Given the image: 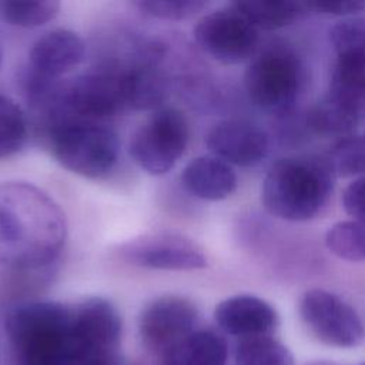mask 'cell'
<instances>
[{
  "mask_svg": "<svg viewBox=\"0 0 365 365\" xmlns=\"http://www.w3.org/2000/svg\"><path fill=\"white\" fill-rule=\"evenodd\" d=\"M67 235L60 205L23 181L0 184V265L40 269L57 259Z\"/></svg>",
  "mask_w": 365,
  "mask_h": 365,
  "instance_id": "1",
  "label": "cell"
},
{
  "mask_svg": "<svg viewBox=\"0 0 365 365\" xmlns=\"http://www.w3.org/2000/svg\"><path fill=\"white\" fill-rule=\"evenodd\" d=\"M73 307L24 302L9 311L4 328L17 365H74Z\"/></svg>",
  "mask_w": 365,
  "mask_h": 365,
  "instance_id": "2",
  "label": "cell"
},
{
  "mask_svg": "<svg viewBox=\"0 0 365 365\" xmlns=\"http://www.w3.org/2000/svg\"><path fill=\"white\" fill-rule=\"evenodd\" d=\"M335 173L327 157L304 154L278 160L262 184L267 211L287 221H307L328 204Z\"/></svg>",
  "mask_w": 365,
  "mask_h": 365,
  "instance_id": "3",
  "label": "cell"
},
{
  "mask_svg": "<svg viewBox=\"0 0 365 365\" xmlns=\"http://www.w3.org/2000/svg\"><path fill=\"white\" fill-rule=\"evenodd\" d=\"M53 157L66 170L91 180L107 177L117 165V134L94 121L64 118L47 125Z\"/></svg>",
  "mask_w": 365,
  "mask_h": 365,
  "instance_id": "4",
  "label": "cell"
},
{
  "mask_svg": "<svg viewBox=\"0 0 365 365\" xmlns=\"http://www.w3.org/2000/svg\"><path fill=\"white\" fill-rule=\"evenodd\" d=\"M128 111L121 68L106 66L88 70L60 87L57 106L47 117L48 124L73 118L94 121Z\"/></svg>",
  "mask_w": 365,
  "mask_h": 365,
  "instance_id": "5",
  "label": "cell"
},
{
  "mask_svg": "<svg viewBox=\"0 0 365 365\" xmlns=\"http://www.w3.org/2000/svg\"><path fill=\"white\" fill-rule=\"evenodd\" d=\"M121 317L107 299L93 297L73 307L74 365H120Z\"/></svg>",
  "mask_w": 365,
  "mask_h": 365,
  "instance_id": "6",
  "label": "cell"
},
{
  "mask_svg": "<svg viewBox=\"0 0 365 365\" xmlns=\"http://www.w3.org/2000/svg\"><path fill=\"white\" fill-rule=\"evenodd\" d=\"M188 138L184 114L173 107L158 108L131 135L128 154L147 174L163 175L182 157Z\"/></svg>",
  "mask_w": 365,
  "mask_h": 365,
  "instance_id": "7",
  "label": "cell"
},
{
  "mask_svg": "<svg viewBox=\"0 0 365 365\" xmlns=\"http://www.w3.org/2000/svg\"><path fill=\"white\" fill-rule=\"evenodd\" d=\"M244 84L250 100L268 113L292 107L302 84V68L288 50H267L245 70Z\"/></svg>",
  "mask_w": 365,
  "mask_h": 365,
  "instance_id": "8",
  "label": "cell"
},
{
  "mask_svg": "<svg viewBox=\"0 0 365 365\" xmlns=\"http://www.w3.org/2000/svg\"><path fill=\"white\" fill-rule=\"evenodd\" d=\"M192 34L197 46L222 64L247 61L258 46V30L231 4L202 16Z\"/></svg>",
  "mask_w": 365,
  "mask_h": 365,
  "instance_id": "9",
  "label": "cell"
},
{
  "mask_svg": "<svg viewBox=\"0 0 365 365\" xmlns=\"http://www.w3.org/2000/svg\"><path fill=\"white\" fill-rule=\"evenodd\" d=\"M115 254L128 265L163 271H192L207 267L202 250L174 232H148L120 244Z\"/></svg>",
  "mask_w": 365,
  "mask_h": 365,
  "instance_id": "10",
  "label": "cell"
},
{
  "mask_svg": "<svg viewBox=\"0 0 365 365\" xmlns=\"http://www.w3.org/2000/svg\"><path fill=\"white\" fill-rule=\"evenodd\" d=\"M299 314L311 334L327 345L354 348L364 339V325L356 311L329 291H307L299 302Z\"/></svg>",
  "mask_w": 365,
  "mask_h": 365,
  "instance_id": "11",
  "label": "cell"
},
{
  "mask_svg": "<svg viewBox=\"0 0 365 365\" xmlns=\"http://www.w3.org/2000/svg\"><path fill=\"white\" fill-rule=\"evenodd\" d=\"M197 307L187 298L164 295L151 301L141 312L138 331L143 344L163 356L170 348L195 331Z\"/></svg>",
  "mask_w": 365,
  "mask_h": 365,
  "instance_id": "12",
  "label": "cell"
},
{
  "mask_svg": "<svg viewBox=\"0 0 365 365\" xmlns=\"http://www.w3.org/2000/svg\"><path fill=\"white\" fill-rule=\"evenodd\" d=\"M205 145L214 157L240 167L261 163L268 153V137L257 125L225 120L215 124L205 135Z\"/></svg>",
  "mask_w": 365,
  "mask_h": 365,
  "instance_id": "13",
  "label": "cell"
},
{
  "mask_svg": "<svg viewBox=\"0 0 365 365\" xmlns=\"http://www.w3.org/2000/svg\"><path fill=\"white\" fill-rule=\"evenodd\" d=\"M86 46L81 37L67 29H54L34 41L29 51V68L58 80L74 70L84 58Z\"/></svg>",
  "mask_w": 365,
  "mask_h": 365,
  "instance_id": "14",
  "label": "cell"
},
{
  "mask_svg": "<svg viewBox=\"0 0 365 365\" xmlns=\"http://www.w3.org/2000/svg\"><path fill=\"white\" fill-rule=\"evenodd\" d=\"M214 319L224 332L241 339L269 335L278 324L275 309L254 295H234L221 301Z\"/></svg>",
  "mask_w": 365,
  "mask_h": 365,
  "instance_id": "15",
  "label": "cell"
},
{
  "mask_svg": "<svg viewBox=\"0 0 365 365\" xmlns=\"http://www.w3.org/2000/svg\"><path fill=\"white\" fill-rule=\"evenodd\" d=\"M180 181L188 194L205 201L224 200L237 188V175L231 165L214 155L192 158L184 167Z\"/></svg>",
  "mask_w": 365,
  "mask_h": 365,
  "instance_id": "16",
  "label": "cell"
},
{
  "mask_svg": "<svg viewBox=\"0 0 365 365\" xmlns=\"http://www.w3.org/2000/svg\"><path fill=\"white\" fill-rule=\"evenodd\" d=\"M227 344L211 329H195L161 356V365H225Z\"/></svg>",
  "mask_w": 365,
  "mask_h": 365,
  "instance_id": "17",
  "label": "cell"
},
{
  "mask_svg": "<svg viewBox=\"0 0 365 365\" xmlns=\"http://www.w3.org/2000/svg\"><path fill=\"white\" fill-rule=\"evenodd\" d=\"M328 94L365 113V53L336 54Z\"/></svg>",
  "mask_w": 365,
  "mask_h": 365,
  "instance_id": "18",
  "label": "cell"
},
{
  "mask_svg": "<svg viewBox=\"0 0 365 365\" xmlns=\"http://www.w3.org/2000/svg\"><path fill=\"white\" fill-rule=\"evenodd\" d=\"M231 6L257 30H277L289 26L308 10L305 1L292 0H238Z\"/></svg>",
  "mask_w": 365,
  "mask_h": 365,
  "instance_id": "19",
  "label": "cell"
},
{
  "mask_svg": "<svg viewBox=\"0 0 365 365\" xmlns=\"http://www.w3.org/2000/svg\"><path fill=\"white\" fill-rule=\"evenodd\" d=\"M355 108L327 94L307 113L308 127L319 135H349L362 120Z\"/></svg>",
  "mask_w": 365,
  "mask_h": 365,
  "instance_id": "20",
  "label": "cell"
},
{
  "mask_svg": "<svg viewBox=\"0 0 365 365\" xmlns=\"http://www.w3.org/2000/svg\"><path fill=\"white\" fill-rule=\"evenodd\" d=\"M237 365H294L289 349L269 335L242 338L235 346Z\"/></svg>",
  "mask_w": 365,
  "mask_h": 365,
  "instance_id": "21",
  "label": "cell"
},
{
  "mask_svg": "<svg viewBox=\"0 0 365 365\" xmlns=\"http://www.w3.org/2000/svg\"><path fill=\"white\" fill-rule=\"evenodd\" d=\"M29 124L21 107L0 94V160L19 153L26 144Z\"/></svg>",
  "mask_w": 365,
  "mask_h": 365,
  "instance_id": "22",
  "label": "cell"
},
{
  "mask_svg": "<svg viewBox=\"0 0 365 365\" xmlns=\"http://www.w3.org/2000/svg\"><path fill=\"white\" fill-rule=\"evenodd\" d=\"M325 245L341 259L365 261V221H341L325 234Z\"/></svg>",
  "mask_w": 365,
  "mask_h": 365,
  "instance_id": "23",
  "label": "cell"
},
{
  "mask_svg": "<svg viewBox=\"0 0 365 365\" xmlns=\"http://www.w3.org/2000/svg\"><path fill=\"white\" fill-rule=\"evenodd\" d=\"M60 10V3L54 0L41 1H0V17L16 27L34 29L53 20Z\"/></svg>",
  "mask_w": 365,
  "mask_h": 365,
  "instance_id": "24",
  "label": "cell"
},
{
  "mask_svg": "<svg viewBox=\"0 0 365 365\" xmlns=\"http://www.w3.org/2000/svg\"><path fill=\"white\" fill-rule=\"evenodd\" d=\"M335 175L365 177V137L348 135L336 141L327 155Z\"/></svg>",
  "mask_w": 365,
  "mask_h": 365,
  "instance_id": "25",
  "label": "cell"
},
{
  "mask_svg": "<svg viewBox=\"0 0 365 365\" xmlns=\"http://www.w3.org/2000/svg\"><path fill=\"white\" fill-rule=\"evenodd\" d=\"M134 6L148 17L178 21L198 14L208 3L201 0H140Z\"/></svg>",
  "mask_w": 365,
  "mask_h": 365,
  "instance_id": "26",
  "label": "cell"
},
{
  "mask_svg": "<svg viewBox=\"0 0 365 365\" xmlns=\"http://www.w3.org/2000/svg\"><path fill=\"white\" fill-rule=\"evenodd\" d=\"M336 54L365 53V19H345L329 30Z\"/></svg>",
  "mask_w": 365,
  "mask_h": 365,
  "instance_id": "27",
  "label": "cell"
},
{
  "mask_svg": "<svg viewBox=\"0 0 365 365\" xmlns=\"http://www.w3.org/2000/svg\"><path fill=\"white\" fill-rule=\"evenodd\" d=\"M342 207L356 221H365V177L349 182L342 192Z\"/></svg>",
  "mask_w": 365,
  "mask_h": 365,
  "instance_id": "28",
  "label": "cell"
},
{
  "mask_svg": "<svg viewBox=\"0 0 365 365\" xmlns=\"http://www.w3.org/2000/svg\"><path fill=\"white\" fill-rule=\"evenodd\" d=\"M308 10H312L319 14L329 16H351L361 11L365 7V3L356 0H317V1H305Z\"/></svg>",
  "mask_w": 365,
  "mask_h": 365,
  "instance_id": "29",
  "label": "cell"
},
{
  "mask_svg": "<svg viewBox=\"0 0 365 365\" xmlns=\"http://www.w3.org/2000/svg\"><path fill=\"white\" fill-rule=\"evenodd\" d=\"M307 365H335V364H329V362H325V361H314V362H309Z\"/></svg>",
  "mask_w": 365,
  "mask_h": 365,
  "instance_id": "30",
  "label": "cell"
},
{
  "mask_svg": "<svg viewBox=\"0 0 365 365\" xmlns=\"http://www.w3.org/2000/svg\"><path fill=\"white\" fill-rule=\"evenodd\" d=\"M1 61H3V50L0 47V66H1Z\"/></svg>",
  "mask_w": 365,
  "mask_h": 365,
  "instance_id": "31",
  "label": "cell"
},
{
  "mask_svg": "<svg viewBox=\"0 0 365 365\" xmlns=\"http://www.w3.org/2000/svg\"><path fill=\"white\" fill-rule=\"evenodd\" d=\"M359 365H365V362H362V364H359Z\"/></svg>",
  "mask_w": 365,
  "mask_h": 365,
  "instance_id": "32",
  "label": "cell"
}]
</instances>
